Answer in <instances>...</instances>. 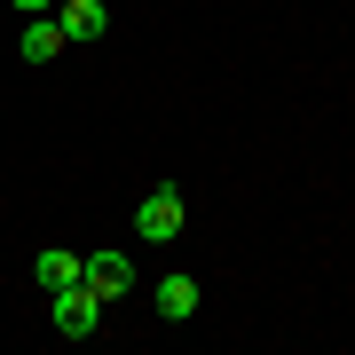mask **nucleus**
Returning <instances> with one entry per match:
<instances>
[{
    "instance_id": "obj_1",
    "label": "nucleus",
    "mask_w": 355,
    "mask_h": 355,
    "mask_svg": "<svg viewBox=\"0 0 355 355\" xmlns=\"http://www.w3.org/2000/svg\"><path fill=\"white\" fill-rule=\"evenodd\" d=\"M48 300H55V331H64V340H95L103 308H111V300H103L87 277H79V284H64V292H48Z\"/></svg>"
},
{
    "instance_id": "obj_2",
    "label": "nucleus",
    "mask_w": 355,
    "mask_h": 355,
    "mask_svg": "<svg viewBox=\"0 0 355 355\" xmlns=\"http://www.w3.org/2000/svg\"><path fill=\"white\" fill-rule=\"evenodd\" d=\"M182 221H190V205H182V190H150V198L135 205V229H142L150 245H174V237H182Z\"/></svg>"
},
{
    "instance_id": "obj_3",
    "label": "nucleus",
    "mask_w": 355,
    "mask_h": 355,
    "mask_svg": "<svg viewBox=\"0 0 355 355\" xmlns=\"http://www.w3.org/2000/svg\"><path fill=\"white\" fill-rule=\"evenodd\" d=\"M150 300H158V316H166V324L198 316V277H190V268H174V277H158V292H150Z\"/></svg>"
},
{
    "instance_id": "obj_4",
    "label": "nucleus",
    "mask_w": 355,
    "mask_h": 355,
    "mask_svg": "<svg viewBox=\"0 0 355 355\" xmlns=\"http://www.w3.org/2000/svg\"><path fill=\"white\" fill-rule=\"evenodd\" d=\"M103 300H127V284H135V268H127V253H87V268H79Z\"/></svg>"
},
{
    "instance_id": "obj_5",
    "label": "nucleus",
    "mask_w": 355,
    "mask_h": 355,
    "mask_svg": "<svg viewBox=\"0 0 355 355\" xmlns=\"http://www.w3.org/2000/svg\"><path fill=\"white\" fill-rule=\"evenodd\" d=\"M55 24H64V40H103L111 32V8H103V0H64Z\"/></svg>"
},
{
    "instance_id": "obj_6",
    "label": "nucleus",
    "mask_w": 355,
    "mask_h": 355,
    "mask_svg": "<svg viewBox=\"0 0 355 355\" xmlns=\"http://www.w3.org/2000/svg\"><path fill=\"white\" fill-rule=\"evenodd\" d=\"M16 55H24V64H55V55H64V24H55V16H32L24 40H16Z\"/></svg>"
},
{
    "instance_id": "obj_7",
    "label": "nucleus",
    "mask_w": 355,
    "mask_h": 355,
    "mask_svg": "<svg viewBox=\"0 0 355 355\" xmlns=\"http://www.w3.org/2000/svg\"><path fill=\"white\" fill-rule=\"evenodd\" d=\"M79 268H87V261H79V253H64V245H48V253L32 261V277L48 284V292H64V284H79Z\"/></svg>"
},
{
    "instance_id": "obj_8",
    "label": "nucleus",
    "mask_w": 355,
    "mask_h": 355,
    "mask_svg": "<svg viewBox=\"0 0 355 355\" xmlns=\"http://www.w3.org/2000/svg\"><path fill=\"white\" fill-rule=\"evenodd\" d=\"M8 8H16V16H48L55 0H8Z\"/></svg>"
}]
</instances>
